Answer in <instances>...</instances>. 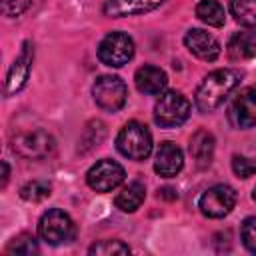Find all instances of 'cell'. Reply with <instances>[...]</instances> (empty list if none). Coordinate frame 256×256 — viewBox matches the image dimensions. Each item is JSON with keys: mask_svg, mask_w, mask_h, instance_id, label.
I'll list each match as a JSON object with an SVG mask.
<instances>
[{"mask_svg": "<svg viewBox=\"0 0 256 256\" xmlns=\"http://www.w3.org/2000/svg\"><path fill=\"white\" fill-rule=\"evenodd\" d=\"M166 0H106L102 6V12L110 18H122V16H134V14H144Z\"/></svg>", "mask_w": 256, "mask_h": 256, "instance_id": "5bb4252c", "label": "cell"}, {"mask_svg": "<svg viewBox=\"0 0 256 256\" xmlns=\"http://www.w3.org/2000/svg\"><path fill=\"white\" fill-rule=\"evenodd\" d=\"M52 194V186L44 180H32L20 188V196L28 202H40Z\"/></svg>", "mask_w": 256, "mask_h": 256, "instance_id": "44dd1931", "label": "cell"}, {"mask_svg": "<svg viewBox=\"0 0 256 256\" xmlns=\"http://www.w3.org/2000/svg\"><path fill=\"white\" fill-rule=\"evenodd\" d=\"M228 120L234 128L256 126V86L244 88L228 108Z\"/></svg>", "mask_w": 256, "mask_h": 256, "instance_id": "30bf717a", "label": "cell"}, {"mask_svg": "<svg viewBox=\"0 0 256 256\" xmlns=\"http://www.w3.org/2000/svg\"><path fill=\"white\" fill-rule=\"evenodd\" d=\"M190 154L200 168L208 166L214 156V136L206 130H198L190 138Z\"/></svg>", "mask_w": 256, "mask_h": 256, "instance_id": "e0dca14e", "label": "cell"}, {"mask_svg": "<svg viewBox=\"0 0 256 256\" xmlns=\"http://www.w3.org/2000/svg\"><path fill=\"white\" fill-rule=\"evenodd\" d=\"M6 252H8V254L30 256V254H36V252H38V244H36L34 236H30V234H20V236H16V238L10 240V244L6 246Z\"/></svg>", "mask_w": 256, "mask_h": 256, "instance_id": "7402d4cb", "label": "cell"}, {"mask_svg": "<svg viewBox=\"0 0 256 256\" xmlns=\"http://www.w3.org/2000/svg\"><path fill=\"white\" fill-rule=\"evenodd\" d=\"M240 78H242L240 72L232 68H220L210 72L196 90V96H194L196 108L200 112L216 110L226 100V96L240 84Z\"/></svg>", "mask_w": 256, "mask_h": 256, "instance_id": "6da1fadb", "label": "cell"}, {"mask_svg": "<svg viewBox=\"0 0 256 256\" xmlns=\"http://www.w3.org/2000/svg\"><path fill=\"white\" fill-rule=\"evenodd\" d=\"M86 182L96 192H112L124 182V168L114 160H98L88 172Z\"/></svg>", "mask_w": 256, "mask_h": 256, "instance_id": "9c48e42d", "label": "cell"}, {"mask_svg": "<svg viewBox=\"0 0 256 256\" xmlns=\"http://www.w3.org/2000/svg\"><path fill=\"white\" fill-rule=\"evenodd\" d=\"M134 82H136V88L142 92V94H150V96H156V94H162L166 84H168V78H166V72L160 70L158 66H152V64H144L136 70L134 74Z\"/></svg>", "mask_w": 256, "mask_h": 256, "instance_id": "9a60e30c", "label": "cell"}, {"mask_svg": "<svg viewBox=\"0 0 256 256\" xmlns=\"http://www.w3.org/2000/svg\"><path fill=\"white\" fill-rule=\"evenodd\" d=\"M196 16L208 26H222L226 20V12L218 0H200L196 4Z\"/></svg>", "mask_w": 256, "mask_h": 256, "instance_id": "d6986e66", "label": "cell"}, {"mask_svg": "<svg viewBox=\"0 0 256 256\" xmlns=\"http://www.w3.org/2000/svg\"><path fill=\"white\" fill-rule=\"evenodd\" d=\"M144 196H146L144 184L138 182V180H134V182H130L128 186H124V188L118 192L114 204H116V208H120L122 212H134V210H138L140 204L144 202Z\"/></svg>", "mask_w": 256, "mask_h": 256, "instance_id": "ac0fdd59", "label": "cell"}, {"mask_svg": "<svg viewBox=\"0 0 256 256\" xmlns=\"http://www.w3.org/2000/svg\"><path fill=\"white\" fill-rule=\"evenodd\" d=\"M184 44L200 60L212 62V60H216L220 56V44H218V40L212 34H208V32H204L200 28L188 30L186 36H184Z\"/></svg>", "mask_w": 256, "mask_h": 256, "instance_id": "8fae6325", "label": "cell"}, {"mask_svg": "<svg viewBox=\"0 0 256 256\" xmlns=\"http://www.w3.org/2000/svg\"><path fill=\"white\" fill-rule=\"evenodd\" d=\"M92 96H94V102L102 110L116 112L124 106L128 90H126V84L118 76H100L92 86Z\"/></svg>", "mask_w": 256, "mask_h": 256, "instance_id": "8992f818", "label": "cell"}, {"mask_svg": "<svg viewBox=\"0 0 256 256\" xmlns=\"http://www.w3.org/2000/svg\"><path fill=\"white\" fill-rule=\"evenodd\" d=\"M232 170L238 178H250L256 174V162L248 156H234L232 158Z\"/></svg>", "mask_w": 256, "mask_h": 256, "instance_id": "cb8c5ba5", "label": "cell"}, {"mask_svg": "<svg viewBox=\"0 0 256 256\" xmlns=\"http://www.w3.org/2000/svg\"><path fill=\"white\" fill-rule=\"evenodd\" d=\"M252 198L256 200V186H254V192H252Z\"/></svg>", "mask_w": 256, "mask_h": 256, "instance_id": "83f0119b", "label": "cell"}, {"mask_svg": "<svg viewBox=\"0 0 256 256\" xmlns=\"http://www.w3.org/2000/svg\"><path fill=\"white\" fill-rule=\"evenodd\" d=\"M240 234H242L244 246L252 254H256V216H250V218H246L242 222V232Z\"/></svg>", "mask_w": 256, "mask_h": 256, "instance_id": "d4e9b609", "label": "cell"}, {"mask_svg": "<svg viewBox=\"0 0 256 256\" xmlns=\"http://www.w3.org/2000/svg\"><path fill=\"white\" fill-rule=\"evenodd\" d=\"M2 186H6L8 184V176H10V170H8V164L6 162H2Z\"/></svg>", "mask_w": 256, "mask_h": 256, "instance_id": "4316f807", "label": "cell"}, {"mask_svg": "<svg viewBox=\"0 0 256 256\" xmlns=\"http://www.w3.org/2000/svg\"><path fill=\"white\" fill-rule=\"evenodd\" d=\"M30 2L32 0H2V14L8 18L20 16L30 6Z\"/></svg>", "mask_w": 256, "mask_h": 256, "instance_id": "484cf974", "label": "cell"}, {"mask_svg": "<svg viewBox=\"0 0 256 256\" xmlns=\"http://www.w3.org/2000/svg\"><path fill=\"white\" fill-rule=\"evenodd\" d=\"M230 12L236 18V22L256 28V0H232Z\"/></svg>", "mask_w": 256, "mask_h": 256, "instance_id": "ffe728a7", "label": "cell"}, {"mask_svg": "<svg viewBox=\"0 0 256 256\" xmlns=\"http://www.w3.org/2000/svg\"><path fill=\"white\" fill-rule=\"evenodd\" d=\"M234 204H236V192L228 184H216L208 188L198 200L200 212L208 218H224L226 214L232 212Z\"/></svg>", "mask_w": 256, "mask_h": 256, "instance_id": "52a82bcc", "label": "cell"}, {"mask_svg": "<svg viewBox=\"0 0 256 256\" xmlns=\"http://www.w3.org/2000/svg\"><path fill=\"white\" fill-rule=\"evenodd\" d=\"M182 166H184L182 150L174 142H162L156 150L154 170L164 178H172L182 170Z\"/></svg>", "mask_w": 256, "mask_h": 256, "instance_id": "4fadbf2b", "label": "cell"}, {"mask_svg": "<svg viewBox=\"0 0 256 256\" xmlns=\"http://www.w3.org/2000/svg\"><path fill=\"white\" fill-rule=\"evenodd\" d=\"M90 254H102V256H110V254H128L130 248L120 242V240H102V242H96L90 246L88 250Z\"/></svg>", "mask_w": 256, "mask_h": 256, "instance_id": "603a6c76", "label": "cell"}, {"mask_svg": "<svg viewBox=\"0 0 256 256\" xmlns=\"http://www.w3.org/2000/svg\"><path fill=\"white\" fill-rule=\"evenodd\" d=\"M116 148L122 156L130 160H144L152 152V136L148 128L136 120L122 126L116 136Z\"/></svg>", "mask_w": 256, "mask_h": 256, "instance_id": "7a4b0ae2", "label": "cell"}, {"mask_svg": "<svg viewBox=\"0 0 256 256\" xmlns=\"http://www.w3.org/2000/svg\"><path fill=\"white\" fill-rule=\"evenodd\" d=\"M12 148L22 158L40 160L54 150V138L44 130H28V132H20L12 140Z\"/></svg>", "mask_w": 256, "mask_h": 256, "instance_id": "ba28073f", "label": "cell"}, {"mask_svg": "<svg viewBox=\"0 0 256 256\" xmlns=\"http://www.w3.org/2000/svg\"><path fill=\"white\" fill-rule=\"evenodd\" d=\"M190 116V102L176 90L162 92L154 104V120L162 128H174L186 122Z\"/></svg>", "mask_w": 256, "mask_h": 256, "instance_id": "277c9868", "label": "cell"}, {"mask_svg": "<svg viewBox=\"0 0 256 256\" xmlns=\"http://www.w3.org/2000/svg\"><path fill=\"white\" fill-rule=\"evenodd\" d=\"M132 56H134V42L124 32H110L98 44V58L106 66L120 68L128 64Z\"/></svg>", "mask_w": 256, "mask_h": 256, "instance_id": "5b68a950", "label": "cell"}, {"mask_svg": "<svg viewBox=\"0 0 256 256\" xmlns=\"http://www.w3.org/2000/svg\"><path fill=\"white\" fill-rule=\"evenodd\" d=\"M38 236L50 246L68 244L76 236V226L66 212H62L60 208H52L38 220Z\"/></svg>", "mask_w": 256, "mask_h": 256, "instance_id": "3957f363", "label": "cell"}, {"mask_svg": "<svg viewBox=\"0 0 256 256\" xmlns=\"http://www.w3.org/2000/svg\"><path fill=\"white\" fill-rule=\"evenodd\" d=\"M228 54L232 60H248L256 56V30L236 32L228 42Z\"/></svg>", "mask_w": 256, "mask_h": 256, "instance_id": "2e32d148", "label": "cell"}, {"mask_svg": "<svg viewBox=\"0 0 256 256\" xmlns=\"http://www.w3.org/2000/svg\"><path fill=\"white\" fill-rule=\"evenodd\" d=\"M30 64H32V48H30V42H24L22 52L16 56V60L12 62V66L8 70V76H6V96L16 94L18 90L24 88V84L28 80V74H30Z\"/></svg>", "mask_w": 256, "mask_h": 256, "instance_id": "7c38bea8", "label": "cell"}]
</instances>
